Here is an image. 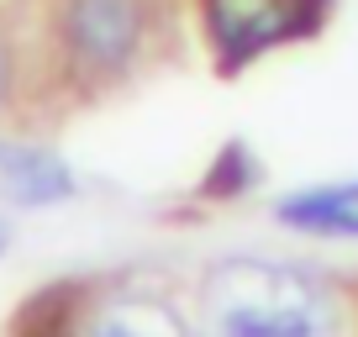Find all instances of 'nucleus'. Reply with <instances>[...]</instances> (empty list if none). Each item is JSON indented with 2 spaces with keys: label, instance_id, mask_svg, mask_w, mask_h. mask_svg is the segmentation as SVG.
Instances as JSON below:
<instances>
[{
  "label": "nucleus",
  "instance_id": "f257e3e1",
  "mask_svg": "<svg viewBox=\"0 0 358 337\" xmlns=\"http://www.w3.org/2000/svg\"><path fill=\"white\" fill-rule=\"evenodd\" d=\"M206 327L211 337H332V301L301 269L232 259L206 280Z\"/></svg>",
  "mask_w": 358,
  "mask_h": 337
},
{
  "label": "nucleus",
  "instance_id": "f03ea898",
  "mask_svg": "<svg viewBox=\"0 0 358 337\" xmlns=\"http://www.w3.org/2000/svg\"><path fill=\"white\" fill-rule=\"evenodd\" d=\"M206 11H211V32L232 64L290 43L311 27V11L301 0H206Z\"/></svg>",
  "mask_w": 358,
  "mask_h": 337
},
{
  "label": "nucleus",
  "instance_id": "7ed1b4c3",
  "mask_svg": "<svg viewBox=\"0 0 358 337\" xmlns=\"http://www.w3.org/2000/svg\"><path fill=\"white\" fill-rule=\"evenodd\" d=\"M143 11L137 0H74L69 6V43L90 69H122L137 53Z\"/></svg>",
  "mask_w": 358,
  "mask_h": 337
},
{
  "label": "nucleus",
  "instance_id": "20e7f679",
  "mask_svg": "<svg viewBox=\"0 0 358 337\" xmlns=\"http://www.w3.org/2000/svg\"><path fill=\"white\" fill-rule=\"evenodd\" d=\"M285 227L301 232H327V237H358V185L343 190H311V195H290L280 206Z\"/></svg>",
  "mask_w": 358,
  "mask_h": 337
},
{
  "label": "nucleus",
  "instance_id": "39448f33",
  "mask_svg": "<svg viewBox=\"0 0 358 337\" xmlns=\"http://www.w3.org/2000/svg\"><path fill=\"white\" fill-rule=\"evenodd\" d=\"M90 337H190V327L179 322L164 301H148V295H127V301H111Z\"/></svg>",
  "mask_w": 358,
  "mask_h": 337
},
{
  "label": "nucleus",
  "instance_id": "423d86ee",
  "mask_svg": "<svg viewBox=\"0 0 358 337\" xmlns=\"http://www.w3.org/2000/svg\"><path fill=\"white\" fill-rule=\"evenodd\" d=\"M6 195H11L16 206L64 201L69 195V174H64V164H53V158H43V153H22V158L6 164Z\"/></svg>",
  "mask_w": 358,
  "mask_h": 337
},
{
  "label": "nucleus",
  "instance_id": "0eeeda50",
  "mask_svg": "<svg viewBox=\"0 0 358 337\" xmlns=\"http://www.w3.org/2000/svg\"><path fill=\"white\" fill-rule=\"evenodd\" d=\"M0 90H6V74H0Z\"/></svg>",
  "mask_w": 358,
  "mask_h": 337
}]
</instances>
